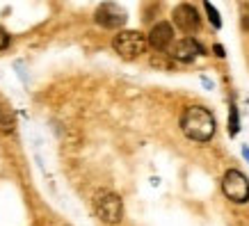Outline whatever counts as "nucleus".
<instances>
[{
  "mask_svg": "<svg viewBox=\"0 0 249 226\" xmlns=\"http://www.w3.org/2000/svg\"><path fill=\"white\" fill-rule=\"evenodd\" d=\"M181 130L192 142H211L215 135V117L201 105H190L181 114Z\"/></svg>",
  "mask_w": 249,
  "mask_h": 226,
  "instance_id": "nucleus-1",
  "label": "nucleus"
},
{
  "mask_svg": "<svg viewBox=\"0 0 249 226\" xmlns=\"http://www.w3.org/2000/svg\"><path fill=\"white\" fill-rule=\"evenodd\" d=\"M94 210H96L98 219L106 222V224H119L121 217H124V204H121L119 194L107 192V190L94 196Z\"/></svg>",
  "mask_w": 249,
  "mask_h": 226,
  "instance_id": "nucleus-2",
  "label": "nucleus"
},
{
  "mask_svg": "<svg viewBox=\"0 0 249 226\" xmlns=\"http://www.w3.org/2000/svg\"><path fill=\"white\" fill-rule=\"evenodd\" d=\"M146 37H144L142 32L137 30H121L119 35H114L112 39V48L121 57H126V60H135L140 55L146 51Z\"/></svg>",
  "mask_w": 249,
  "mask_h": 226,
  "instance_id": "nucleus-3",
  "label": "nucleus"
},
{
  "mask_svg": "<svg viewBox=\"0 0 249 226\" xmlns=\"http://www.w3.org/2000/svg\"><path fill=\"white\" fill-rule=\"evenodd\" d=\"M222 192L233 204H247L249 201V178L238 169H229L222 178Z\"/></svg>",
  "mask_w": 249,
  "mask_h": 226,
  "instance_id": "nucleus-4",
  "label": "nucleus"
},
{
  "mask_svg": "<svg viewBox=\"0 0 249 226\" xmlns=\"http://www.w3.org/2000/svg\"><path fill=\"white\" fill-rule=\"evenodd\" d=\"M126 9L117 5V2H103L98 5L96 14H94V21L101 25V28H107V30H119L121 25L126 23Z\"/></svg>",
  "mask_w": 249,
  "mask_h": 226,
  "instance_id": "nucleus-5",
  "label": "nucleus"
},
{
  "mask_svg": "<svg viewBox=\"0 0 249 226\" xmlns=\"http://www.w3.org/2000/svg\"><path fill=\"white\" fill-rule=\"evenodd\" d=\"M201 55H204V46L192 37H185V39H181V41H176V44H174V51H172V57L178 62H195L196 57H201Z\"/></svg>",
  "mask_w": 249,
  "mask_h": 226,
  "instance_id": "nucleus-6",
  "label": "nucleus"
},
{
  "mask_svg": "<svg viewBox=\"0 0 249 226\" xmlns=\"http://www.w3.org/2000/svg\"><path fill=\"white\" fill-rule=\"evenodd\" d=\"M174 41V28L169 23H156L146 37V44L156 48V51H167Z\"/></svg>",
  "mask_w": 249,
  "mask_h": 226,
  "instance_id": "nucleus-7",
  "label": "nucleus"
},
{
  "mask_svg": "<svg viewBox=\"0 0 249 226\" xmlns=\"http://www.w3.org/2000/svg\"><path fill=\"white\" fill-rule=\"evenodd\" d=\"M174 23L183 32H196L199 30V14L192 5H178L174 9Z\"/></svg>",
  "mask_w": 249,
  "mask_h": 226,
  "instance_id": "nucleus-8",
  "label": "nucleus"
},
{
  "mask_svg": "<svg viewBox=\"0 0 249 226\" xmlns=\"http://www.w3.org/2000/svg\"><path fill=\"white\" fill-rule=\"evenodd\" d=\"M0 130H5V133L14 130V114L9 112L5 105H0Z\"/></svg>",
  "mask_w": 249,
  "mask_h": 226,
  "instance_id": "nucleus-9",
  "label": "nucleus"
},
{
  "mask_svg": "<svg viewBox=\"0 0 249 226\" xmlns=\"http://www.w3.org/2000/svg\"><path fill=\"white\" fill-rule=\"evenodd\" d=\"M204 7H206V14H208V18H211V23H213V28H222V21H219L217 9L213 7V5L208 2V0L204 2Z\"/></svg>",
  "mask_w": 249,
  "mask_h": 226,
  "instance_id": "nucleus-10",
  "label": "nucleus"
},
{
  "mask_svg": "<svg viewBox=\"0 0 249 226\" xmlns=\"http://www.w3.org/2000/svg\"><path fill=\"white\" fill-rule=\"evenodd\" d=\"M229 126H231V135H235L238 130H240V121H238V107L231 103V121H229Z\"/></svg>",
  "mask_w": 249,
  "mask_h": 226,
  "instance_id": "nucleus-11",
  "label": "nucleus"
},
{
  "mask_svg": "<svg viewBox=\"0 0 249 226\" xmlns=\"http://www.w3.org/2000/svg\"><path fill=\"white\" fill-rule=\"evenodd\" d=\"M7 46H9V35H7V30L0 28V51H5Z\"/></svg>",
  "mask_w": 249,
  "mask_h": 226,
  "instance_id": "nucleus-12",
  "label": "nucleus"
},
{
  "mask_svg": "<svg viewBox=\"0 0 249 226\" xmlns=\"http://www.w3.org/2000/svg\"><path fill=\"white\" fill-rule=\"evenodd\" d=\"M213 51H215V55H217V57H224V48H222L219 44H215V48H213Z\"/></svg>",
  "mask_w": 249,
  "mask_h": 226,
  "instance_id": "nucleus-13",
  "label": "nucleus"
},
{
  "mask_svg": "<svg viewBox=\"0 0 249 226\" xmlns=\"http://www.w3.org/2000/svg\"><path fill=\"white\" fill-rule=\"evenodd\" d=\"M242 153H245V158L249 160V149H247V146H245V149H242Z\"/></svg>",
  "mask_w": 249,
  "mask_h": 226,
  "instance_id": "nucleus-14",
  "label": "nucleus"
}]
</instances>
